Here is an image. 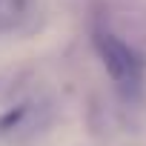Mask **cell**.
Segmentation results:
<instances>
[{"label":"cell","instance_id":"1","mask_svg":"<svg viewBox=\"0 0 146 146\" xmlns=\"http://www.w3.org/2000/svg\"><path fill=\"white\" fill-rule=\"evenodd\" d=\"M98 49H100V57H103V63L109 69V75L117 83L137 86V80H140V60L123 40H117L115 35H100L98 37Z\"/></svg>","mask_w":146,"mask_h":146}]
</instances>
